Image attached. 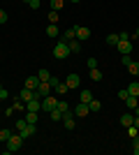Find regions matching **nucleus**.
I'll use <instances>...</instances> for the list:
<instances>
[{
	"mask_svg": "<svg viewBox=\"0 0 139 155\" xmlns=\"http://www.w3.org/2000/svg\"><path fill=\"white\" fill-rule=\"evenodd\" d=\"M63 5H65V0H51V9H56V12H60Z\"/></svg>",
	"mask_w": 139,
	"mask_h": 155,
	"instance_id": "27",
	"label": "nucleus"
},
{
	"mask_svg": "<svg viewBox=\"0 0 139 155\" xmlns=\"http://www.w3.org/2000/svg\"><path fill=\"white\" fill-rule=\"evenodd\" d=\"M127 134H130V137H137V134H139V130L134 127V125H130V127H127Z\"/></svg>",
	"mask_w": 139,
	"mask_h": 155,
	"instance_id": "35",
	"label": "nucleus"
},
{
	"mask_svg": "<svg viewBox=\"0 0 139 155\" xmlns=\"http://www.w3.org/2000/svg\"><path fill=\"white\" fill-rule=\"evenodd\" d=\"M56 104H58V100L53 95H46L44 100H42V109L44 111H51V109H56Z\"/></svg>",
	"mask_w": 139,
	"mask_h": 155,
	"instance_id": "6",
	"label": "nucleus"
},
{
	"mask_svg": "<svg viewBox=\"0 0 139 155\" xmlns=\"http://www.w3.org/2000/svg\"><path fill=\"white\" fill-rule=\"evenodd\" d=\"M26 118H23V120H16V130H19V132H21V130H23V127H26Z\"/></svg>",
	"mask_w": 139,
	"mask_h": 155,
	"instance_id": "36",
	"label": "nucleus"
},
{
	"mask_svg": "<svg viewBox=\"0 0 139 155\" xmlns=\"http://www.w3.org/2000/svg\"><path fill=\"white\" fill-rule=\"evenodd\" d=\"M127 70H130V74H132V77H139V63H134V60H132V63L127 65Z\"/></svg>",
	"mask_w": 139,
	"mask_h": 155,
	"instance_id": "24",
	"label": "nucleus"
},
{
	"mask_svg": "<svg viewBox=\"0 0 139 155\" xmlns=\"http://www.w3.org/2000/svg\"><path fill=\"white\" fill-rule=\"evenodd\" d=\"M19 97L23 100V102H30V100L35 97V91H30V88H23V91L19 93Z\"/></svg>",
	"mask_w": 139,
	"mask_h": 155,
	"instance_id": "15",
	"label": "nucleus"
},
{
	"mask_svg": "<svg viewBox=\"0 0 139 155\" xmlns=\"http://www.w3.org/2000/svg\"><path fill=\"white\" fill-rule=\"evenodd\" d=\"M93 67H98V60H95V58H88V70H93Z\"/></svg>",
	"mask_w": 139,
	"mask_h": 155,
	"instance_id": "38",
	"label": "nucleus"
},
{
	"mask_svg": "<svg viewBox=\"0 0 139 155\" xmlns=\"http://www.w3.org/2000/svg\"><path fill=\"white\" fill-rule=\"evenodd\" d=\"M121 63L125 65V67H127L130 63H132V58H130V53H123V56H121Z\"/></svg>",
	"mask_w": 139,
	"mask_h": 155,
	"instance_id": "33",
	"label": "nucleus"
},
{
	"mask_svg": "<svg viewBox=\"0 0 139 155\" xmlns=\"http://www.w3.org/2000/svg\"><path fill=\"white\" fill-rule=\"evenodd\" d=\"M67 46H70V51H74V53L81 51V42H79V39H72V42H70Z\"/></svg>",
	"mask_w": 139,
	"mask_h": 155,
	"instance_id": "25",
	"label": "nucleus"
},
{
	"mask_svg": "<svg viewBox=\"0 0 139 155\" xmlns=\"http://www.w3.org/2000/svg\"><path fill=\"white\" fill-rule=\"evenodd\" d=\"M26 111H42V100L40 97H33L30 102H26Z\"/></svg>",
	"mask_w": 139,
	"mask_h": 155,
	"instance_id": "7",
	"label": "nucleus"
},
{
	"mask_svg": "<svg viewBox=\"0 0 139 155\" xmlns=\"http://www.w3.org/2000/svg\"><path fill=\"white\" fill-rule=\"evenodd\" d=\"M88 109H91V111H100V109H102V104H100V100H95V97H93L91 102H88Z\"/></svg>",
	"mask_w": 139,
	"mask_h": 155,
	"instance_id": "22",
	"label": "nucleus"
},
{
	"mask_svg": "<svg viewBox=\"0 0 139 155\" xmlns=\"http://www.w3.org/2000/svg\"><path fill=\"white\" fill-rule=\"evenodd\" d=\"M37 79H40V81H49V79H51V72L49 70H40L37 72Z\"/></svg>",
	"mask_w": 139,
	"mask_h": 155,
	"instance_id": "23",
	"label": "nucleus"
},
{
	"mask_svg": "<svg viewBox=\"0 0 139 155\" xmlns=\"http://www.w3.org/2000/svg\"><path fill=\"white\" fill-rule=\"evenodd\" d=\"M60 39H63V42H67V44H70V42H72V39H77V28H67V30L65 32H63V37H60Z\"/></svg>",
	"mask_w": 139,
	"mask_h": 155,
	"instance_id": "9",
	"label": "nucleus"
},
{
	"mask_svg": "<svg viewBox=\"0 0 139 155\" xmlns=\"http://www.w3.org/2000/svg\"><path fill=\"white\" fill-rule=\"evenodd\" d=\"M53 56H56V58H58V60L67 58V56H70V46H67V42H63V39H60L58 44L53 46Z\"/></svg>",
	"mask_w": 139,
	"mask_h": 155,
	"instance_id": "2",
	"label": "nucleus"
},
{
	"mask_svg": "<svg viewBox=\"0 0 139 155\" xmlns=\"http://www.w3.org/2000/svg\"><path fill=\"white\" fill-rule=\"evenodd\" d=\"M28 7H30V9H37V7H40V0H30V2H28Z\"/></svg>",
	"mask_w": 139,
	"mask_h": 155,
	"instance_id": "37",
	"label": "nucleus"
},
{
	"mask_svg": "<svg viewBox=\"0 0 139 155\" xmlns=\"http://www.w3.org/2000/svg\"><path fill=\"white\" fill-rule=\"evenodd\" d=\"M63 125H65V130H74V116L70 114V111L63 114Z\"/></svg>",
	"mask_w": 139,
	"mask_h": 155,
	"instance_id": "10",
	"label": "nucleus"
},
{
	"mask_svg": "<svg viewBox=\"0 0 139 155\" xmlns=\"http://www.w3.org/2000/svg\"><path fill=\"white\" fill-rule=\"evenodd\" d=\"M134 114H139V107H137V109H134Z\"/></svg>",
	"mask_w": 139,
	"mask_h": 155,
	"instance_id": "45",
	"label": "nucleus"
},
{
	"mask_svg": "<svg viewBox=\"0 0 139 155\" xmlns=\"http://www.w3.org/2000/svg\"><path fill=\"white\" fill-rule=\"evenodd\" d=\"M49 84H51V86H53V88H56V86H58V84H60V81H58V79H56V77H51V79H49Z\"/></svg>",
	"mask_w": 139,
	"mask_h": 155,
	"instance_id": "42",
	"label": "nucleus"
},
{
	"mask_svg": "<svg viewBox=\"0 0 139 155\" xmlns=\"http://www.w3.org/2000/svg\"><path fill=\"white\" fill-rule=\"evenodd\" d=\"M132 153L139 155V139H137V137H132Z\"/></svg>",
	"mask_w": 139,
	"mask_h": 155,
	"instance_id": "32",
	"label": "nucleus"
},
{
	"mask_svg": "<svg viewBox=\"0 0 139 155\" xmlns=\"http://www.w3.org/2000/svg\"><path fill=\"white\" fill-rule=\"evenodd\" d=\"M127 93L134 95V97H139V81H132V84L127 86Z\"/></svg>",
	"mask_w": 139,
	"mask_h": 155,
	"instance_id": "20",
	"label": "nucleus"
},
{
	"mask_svg": "<svg viewBox=\"0 0 139 155\" xmlns=\"http://www.w3.org/2000/svg\"><path fill=\"white\" fill-rule=\"evenodd\" d=\"M134 123V114H123V116H121V125H123V127H130V125Z\"/></svg>",
	"mask_w": 139,
	"mask_h": 155,
	"instance_id": "14",
	"label": "nucleus"
},
{
	"mask_svg": "<svg viewBox=\"0 0 139 155\" xmlns=\"http://www.w3.org/2000/svg\"><path fill=\"white\" fill-rule=\"evenodd\" d=\"M0 91H2V84H0Z\"/></svg>",
	"mask_w": 139,
	"mask_h": 155,
	"instance_id": "48",
	"label": "nucleus"
},
{
	"mask_svg": "<svg viewBox=\"0 0 139 155\" xmlns=\"http://www.w3.org/2000/svg\"><path fill=\"white\" fill-rule=\"evenodd\" d=\"M118 39H121V35H116V32H111V35H107V44L116 46V44H118Z\"/></svg>",
	"mask_w": 139,
	"mask_h": 155,
	"instance_id": "21",
	"label": "nucleus"
},
{
	"mask_svg": "<svg viewBox=\"0 0 139 155\" xmlns=\"http://www.w3.org/2000/svg\"><path fill=\"white\" fill-rule=\"evenodd\" d=\"M23 2H26V5H28V2H30V0H23Z\"/></svg>",
	"mask_w": 139,
	"mask_h": 155,
	"instance_id": "47",
	"label": "nucleus"
},
{
	"mask_svg": "<svg viewBox=\"0 0 139 155\" xmlns=\"http://www.w3.org/2000/svg\"><path fill=\"white\" fill-rule=\"evenodd\" d=\"M46 35H49V37H58L60 35L58 26H56V23H49V26H46Z\"/></svg>",
	"mask_w": 139,
	"mask_h": 155,
	"instance_id": "16",
	"label": "nucleus"
},
{
	"mask_svg": "<svg viewBox=\"0 0 139 155\" xmlns=\"http://www.w3.org/2000/svg\"><path fill=\"white\" fill-rule=\"evenodd\" d=\"M7 153H14V150L21 148V143H23V139H21V134H9V139H7Z\"/></svg>",
	"mask_w": 139,
	"mask_h": 155,
	"instance_id": "3",
	"label": "nucleus"
},
{
	"mask_svg": "<svg viewBox=\"0 0 139 155\" xmlns=\"http://www.w3.org/2000/svg\"><path fill=\"white\" fill-rule=\"evenodd\" d=\"M56 93H58V95H65V93H70V88H67L65 84H58L56 86Z\"/></svg>",
	"mask_w": 139,
	"mask_h": 155,
	"instance_id": "29",
	"label": "nucleus"
},
{
	"mask_svg": "<svg viewBox=\"0 0 139 155\" xmlns=\"http://www.w3.org/2000/svg\"><path fill=\"white\" fill-rule=\"evenodd\" d=\"M49 23H58V12H56V9L49 12Z\"/></svg>",
	"mask_w": 139,
	"mask_h": 155,
	"instance_id": "31",
	"label": "nucleus"
},
{
	"mask_svg": "<svg viewBox=\"0 0 139 155\" xmlns=\"http://www.w3.org/2000/svg\"><path fill=\"white\" fill-rule=\"evenodd\" d=\"M9 134H12L9 130H0V141H7V139H9Z\"/></svg>",
	"mask_w": 139,
	"mask_h": 155,
	"instance_id": "34",
	"label": "nucleus"
},
{
	"mask_svg": "<svg viewBox=\"0 0 139 155\" xmlns=\"http://www.w3.org/2000/svg\"><path fill=\"white\" fill-rule=\"evenodd\" d=\"M116 49L121 51V56L123 53H132V39H130L127 32H121V39H118V44H116Z\"/></svg>",
	"mask_w": 139,
	"mask_h": 155,
	"instance_id": "1",
	"label": "nucleus"
},
{
	"mask_svg": "<svg viewBox=\"0 0 139 155\" xmlns=\"http://www.w3.org/2000/svg\"><path fill=\"white\" fill-rule=\"evenodd\" d=\"M137 139H139V134H137Z\"/></svg>",
	"mask_w": 139,
	"mask_h": 155,
	"instance_id": "49",
	"label": "nucleus"
},
{
	"mask_svg": "<svg viewBox=\"0 0 139 155\" xmlns=\"http://www.w3.org/2000/svg\"><path fill=\"white\" fill-rule=\"evenodd\" d=\"M49 114H51V120H63V111H58V109H51Z\"/></svg>",
	"mask_w": 139,
	"mask_h": 155,
	"instance_id": "28",
	"label": "nucleus"
},
{
	"mask_svg": "<svg viewBox=\"0 0 139 155\" xmlns=\"http://www.w3.org/2000/svg\"><path fill=\"white\" fill-rule=\"evenodd\" d=\"M132 125H134V127L139 130V114H134V123H132Z\"/></svg>",
	"mask_w": 139,
	"mask_h": 155,
	"instance_id": "43",
	"label": "nucleus"
},
{
	"mask_svg": "<svg viewBox=\"0 0 139 155\" xmlns=\"http://www.w3.org/2000/svg\"><path fill=\"white\" fill-rule=\"evenodd\" d=\"M65 86L70 88V91L79 88V86H81V77H79V74H67V79H65Z\"/></svg>",
	"mask_w": 139,
	"mask_h": 155,
	"instance_id": "5",
	"label": "nucleus"
},
{
	"mask_svg": "<svg viewBox=\"0 0 139 155\" xmlns=\"http://www.w3.org/2000/svg\"><path fill=\"white\" fill-rule=\"evenodd\" d=\"M56 109L65 114V111H70V107H67V102H63V100H58V104H56Z\"/></svg>",
	"mask_w": 139,
	"mask_h": 155,
	"instance_id": "30",
	"label": "nucleus"
},
{
	"mask_svg": "<svg viewBox=\"0 0 139 155\" xmlns=\"http://www.w3.org/2000/svg\"><path fill=\"white\" fill-rule=\"evenodd\" d=\"M26 123L37 125V111H26Z\"/></svg>",
	"mask_w": 139,
	"mask_h": 155,
	"instance_id": "18",
	"label": "nucleus"
},
{
	"mask_svg": "<svg viewBox=\"0 0 139 155\" xmlns=\"http://www.w3.org/2000/svg\"><path fill=\"white\" fill-rule=\"evenodd\" d=\"M91 100H93V93H91V91H81V93H79V102H86V104H88Z\"/></svg>",
	"mask_w": 139,
	"mask_h": 155,
	"instance_id": "19",
	"label": "nucleus"
},
{
	"mask_svg": "<svg viewBox=\"0 0 139 155\" xmlns=\"http://www.w3.org/2000/svg\"><path fill=\"white\" fill-rule=\"evenodd\" d=\"M88 111H91V109H88V104L86 102H79V104H77V107H74V116H88Z\"/></svg>",
	"mask_w": 139,
	"mask_h": 155,
	"instance_id": "8",
	"label": "nucleus"
},
{
	"mask_svg": "<svg viewBox=\"0 0 139 155\" xmlns=\"http://www.w3.org/2000/svg\"><path fill=\"white\" fill-rule=\"evenodd\" d=\"M127 95H130V93H127V88H123V91L118 93V97H121V100H123V102H125V97H127Z\"/></svg>",
	"mask_w": 139,
	"mask_h": 155,
	"instance_id": "39",
	"label": "nucleus"
},
{
	"mask_svg": "<svg viewBox=\"0 0 139 155\" xmlns=\"http://www.w3.org/2000/svg\"><path fill=\"white\" fill-rule=\"evenodd\" d=\"M51 88H53V86L49 84V81H40V86H37V91H35V97H40V100H44L46 95H51Z\"/></svg>",
	"mask_w": 139,
	"mask_h": 155,
	"instance_id": "4",
	"label": "nucleus"
},
{
	"mask_svg": "<svg viewBox=\"0 0 139 155\" xmlns=\"http://www.w3.org/2000/svg\"><path fill=\"white\" fill-rule=\"evenodd\" d=\"M7 97H9V91H5V88H2V91H0V100H7Z\"/></svg>",
	"mask_w": 139,
	"mask_h": 155,
	"instance_id": "41",
	"label": "nucleus"
},
{
	"mask_svg": "<svg viewBox=\"0 0 139 155\" xmlns=\"http://www.w3.org/2000/svg\"><path fill=\"white\" fill-rule=\"evenodd\" d=\"M70 2H79V0H70Z\"/></svg>",
	"mask_w": 139,
	"mask_h": 155,
	"instance_id": "46",
	"label": "nucleus"
},
{
	"mask_svg": "<svg viewBox=\"0 0 139 155\" xmlns=\"http://www.w3.org/2000/svg\"><path fill=\"white\" fill-rule=\"evenodd\" d=\"M125 107H127V109H137V107H139L137 97H134V95H127L125 97Z\"/></svg>",
	"mask_w": 139,
	"mask_h": 155,
	"instance_id": "17",
	"label": "nucleus"
},
{
	"mask_svg": "<svg viewBox=\"0 0 139 155\" xmlns=\"http://www.w3.org/2000/svg\"><path fill=\"white\" fill-rule=\"evenodd\" d=\"M19 134H21V139H30V137L35 134V125H30V123H28L26 127H23V130L19 132Z\"/></svg>",
	"mask_w": 139,
	"mask_h": 155,
	"instance_id": "13",
	"label": "nucleus"
},
{
	"mask_svg": "<svg viewBox=\"0 0 139 155\" xmlns=\"http://www.w3.org/2000/svg\"><path fill=\"white\" fill-rule=\"evenodd\" d=\"M91 79H93V81H102V72H100L98 67H93V70H91Z\"/></svg>",
	"mask_w": 139,
	"mask_h": 155,
	"instance_id": "26",
	"label": "nucleus"
},
{
	"mask_svg": "<svg viewBox=\"0 0 139 155\" xmlns=\"http://www.w3.org/2000/svg\"><path fill=\"white\" fill-rule=\"evenodd\" d=\"M37 86H40V79H37V74H33V77L26 79V88H30V91H37Z\"/></svg>",
	"mask_w": 139,
	"mask_h": 155,
	"instance_id": "12",
	"label": "nucleus"
},
{
	"mask_svg": "<svg viewBox=\"0 0 139 155\" xmlns=\"http://www.w3.org/2000/svg\"><path fill=\"white\" fill-rule=\"evenodd\" d=\"M5 21H7V12H5V9H0V23H5Z\"/></svg>",
	"mask_w": 139,
	"mask_h": 155,
	"instance_id": "40",
	"label": "nucleus"
},
{
	"mask_svg": "<svg viewBox=\"0 0 139 155\" xmlns=\"http://www.w3.org/2000/svg\"><path fill=\"white\" fill-rule=\"evenodd\" d=\"M74 28H77V39H79V42H81V39H88V37H91V30H88L86 26H74Z\"/></svg>",
	"mask_w": 139,
	"mask_h": 155,
	"instance_id": "11",
	"label": "nucleus"
},
{
	"mask_svg": "<svg viewBox=\"0 0 139 155\" xmlns=\"http://www.w3.org/2000/svg\"><path fill=\"white\" fill-rule=\"evenodd\" d=\"M134 37H139V26H137V32H134Z\"/></svg>",
	"mask_w": 139,
	"mask_h": 155,
	"instance_id": "44",
	"label": "nucleus"
}]
</instances>
